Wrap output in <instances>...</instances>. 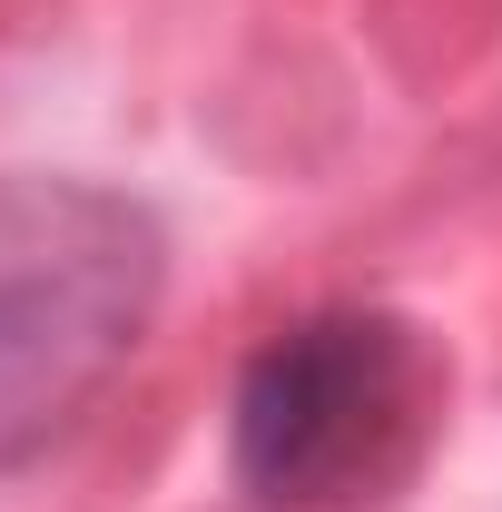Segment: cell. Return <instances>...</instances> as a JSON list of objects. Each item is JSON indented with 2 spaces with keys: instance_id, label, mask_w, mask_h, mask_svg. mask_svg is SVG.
<instances>
[{
  "instance_id": "obj_1",
  "label": "cell",
  "mask_w": 502,
  "mask_h": 512,
  "mask_svg": "<svg viewBox=\"0 0 502 512\" xmlns=\"http://www.w3.org/2000/svg\"><path fill=\"white\" fill-rule=\"evenodd\" d=\"M453 365L394 306L276 325L227 404V483L256 512H394L443 444Z\"/></svg>"
},
{
  "instance_id": "obj_2",
  "label": "cell",
  "mask_w": 502,
  "mask_h": 512,
  "mask_svg": "<svg viewBox=\"0 0 502 512\" xmlns=\"http://www.w3.org/2000/svg\"><path fill=\"white\" fill-rule=\"evenodd\" d=\"M158 296L168 227L148 197L0 168V473L40 463L128 375Z\"/></svg>"
}]
</instances>
